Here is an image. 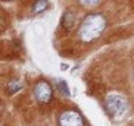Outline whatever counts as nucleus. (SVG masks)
Segmentation results:
<instances>
[{"label": "nucleus", "mask_w": 134, "mask_h": 126, "mask_svg": "<svg viewBox=\"0 0 134 126\" xmlns=\"http://www.w3.org/2000/svg\"><path fill=\"white\" fill-rule=\"evenodd\" d=\"M62 22H63V27L66 28V29H71V28L74 27L75 16L72 15L71 10H66V12L63 13V19H62Z\"/></svg>", "instance_id": "5"}, {"label": "nucleus", "mask_w": 134, "mask_h": 126, "mask_svg": "<svg viewBox=\"0 0 134 126\" xmlns=\"http://www.w3.org/2000/svg\"><path fill=\"white\" fill-rule=\"evenodd\" d=\"M58 125L59 126H84V119L77 110H65L59 114Z\"/></svg>", "instance_id": "3"}, {"label": "nucleus", "mask_w": 134, "mask_h": 126, "mask_svg": "<svg viewBox=\"0 0 134 126\" xmlns=\"http://www.w3.org/2000/svg\"><path fill=\"white\" fill-rule=\"evenodd\" d=\"M106 28V19L100 13H88L81 21L78 28V37L84 43H91L103 34Z\"/></svg>", "instance_id": "1"}, {"label": "nucleus", "mask_w": 134, "mask_h": 126, "mask_svg": "<svg viewBox=\"0 0 134 126\" xmlns=\"http://www.w3.org/2000/svg\"><path fill=\"white\" fill-rule=\"evenodd\" d=\"M19 90H21V82H18V81L9 82V85H8V92L9 94H15V92H18Z\"/></svg>", "instance_id": "7"}, {"label": "nucleus", "mask_w": 134, "mask_h": 126, "mask_svg": "<svg viewBox=\"0 0 134 126\" xmlns=\"http://www.w3.org/2000/svg\"><path fill=\"white\" fill-rule=\"evenodd\" d=\"M80 4L81 6H84V8H94V6H97L99 4V2H80Z\"/></svg>", "instance_id": "9"}, {"label": "nucleus", "mask_w": 134, "mask_h": 126, "mask_svg": "<svg viewBox=\"0 0 134 126\" xmlns=\"http://www.w3.org/2000/svg\"><path fill=\"white\" fill-rule=\"evenodd\" d=\"M34 97L40 103H49L52 100V87L47 81H38L34 87Z\"/></svg>", "instance_id": "4"}, {"label": "nucleus", "mask_w": 134, "mask_h": 126, "mask_svg": "<svg viewBox=\"0 0 134 126\" xmlns=\"http://www.w3.org/2000/svg\"><path fill=\"white\" fill-rule=\"evenodd\" d=\"M47 8H49V2H46V0L36 2L34 6H32V12H34V13H40V12H43V10H46Z\"/></svg>", "instance_id": "6"}, {"label": "nucleus", "mask_w": 134, "mask_h": 126, "mask_svg": "<svg viewBox=\"0 0 134 126\" xmlns=\"http://www.w3.org/2000/svg\"><path fill=\"white\" fill-rule=\"evenodd\" d=\"M58 90H59L60 94L63 95H69V90H68V84L65 82V81H58Z\"/></svg>", "instance_id": "8"}, {"label": "nucleus", "mask_w": 134, "mask_h": 126, "mask_svg": "<svg viewBox=\"0 0 134 126\" xmlns=\"http://www.w3.org/2000/svg\"><path fill=\"white\" fill-rule=\"evenodd\" d=\"M105 109L112 119H121L128 113L130 103L125 95L119 92H110L105 97Z\"/></svg>", "instance_id": "2"}]
</instances>
